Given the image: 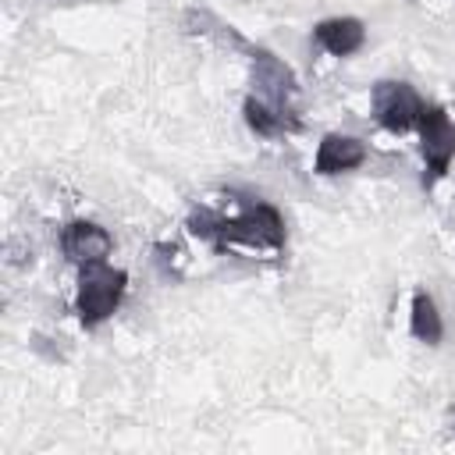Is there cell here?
<instances>
[{"mask_svg":"<svg viewBox=\"0 0 455 455\" xmlns=\"http://www.w3.org/2000/svg\"><path fill=\"white\" fill-rule=\"evenodd\" d=\"M124 295V270L107 263H85L78 274V316L85 327L103 323Z\"/></svg>","mask_w":455,"mask_h":455,"instance_id":"6da1fadb","label":"cell"},{"mask_svg":"<svg viewBox=\"0 0 455 455\" xmlns=\"http://www.w3.org/2000/svg\"><path fill=\"white\" fill-rule=\"evenodd\" d=\"M224 242H245V245H267V249H277L284 245V224L277 217L274 206H252L245 210L242 217H231V220H217V238L213 245L220 249Z\"/></svg>","mask_w":455,"mask_h":455,"instance_id":"7a4b0ae2","label":"cell"},{"mask_svg":"<svg viewBox=\"0 0 455 455\" xmlns=\"http://www.w3.org/2000/svg\"><path fill=\"white\" fill-rule=\"evenodd\" d=\"M419 142H423V160L430 171V181L448 174V164L455 156V124L441 107H423L419 114Z\"/></svg>","mask_w":455,"mask_h":455,"instance_id":"3957f363","label":"cell"},{"mask_svg":"<svg viewBox=\"0 0 455 455\" xmlns=\"http://www.w3.org/2000/svg\"><path fill=\"white\" fill-rule=\"evenodd\" d=\"M373 114L387 132H409L419 124L423 103L405 82H377L373 85Z\"/></svg>","mask_w":455,"mask_h":455,"instance_id":"277c9868","label":"cell"},{"mask_svg":"<svg viewBox=\"0 0 455 455\" xmlns=\"http://www.w3.org/2000/svg\"><path fill=\"white\" fill-rule=\"evenodd\" d=\"M110 245H114V238H110L100 224H92V220H71V224L64 228V235H60L64 256H68L71 263H78V267H85V263H103L107 252H110Z\"/></svg>","mask_w":455,"mask_h":455,"instance_id":"5b68a950","label":"cell"},{"mask_svg":"<svg viewBox=\"0 0 455 455\" xmlns=\"http://www.w3.org/2000/svg\"><path fill=\"white\" fill-rule=\"evenodd\" d=\"M366 160V146L352 135H327L316 149V174H341Z\"/></svg>","mask_w":455,"mask_h":455,"instance_id":"8992f818","label":"cell"},{"mask_svg":"<svg viewBox=\"0 0 455 455\" xmlns=\"http://www.w3.org/2000/svg\"><path fill=\"white\" fill-rule=\"evenodd\" d=\"M313 36H316V43H320L327 53L348 57V53H355V50L363 46L366 28H363V21H355V18H331V21H320Z\"/></svg>","mask_w":455,"mask_h":455,"instance_id":"52a82bcc","label":"cell"},{"mask_svg":"<svg viewBox=\"0 0 455 455\" xmlns=\"http://www.w3.org/2000/svg\"><path fill=\"white\" fill-rule=\"evenodd\" d=\"M252 82L259 85V92L284 114V103H288V96H291V71L281 64V60H274L270 53H256V71H252Z\"/></svg>","mask_w":455,"mask_h":455,"instance_id":"ba28073f","label":"cell"},{"mask_svg":"<svg viewBox=\"0 0 455 455\" xmlns=\"http://www.w3.org/2000/svg\"><path fill=\"white\" fill-rule=\"evenodd\" d=\"M412 334L427 345H437L441 341V316H437V306L430 295H416L412 299Z\"/></svg>","mask_w":455,"mask_h":455,"instance_id":"9c48e42d","label":"cell"},{"mask_svg":"<svg viewBox=\"0 0 455 455\" xmlns=\"http://www.w3.org/2000/svg\"><path fill=\"white\" fill-rule=\"evenodd\" d=\"M245 121H249V128L259 132V135H277L281 128H288V124H284V114H281L277 107L263 103V100H245Z\"/></svg>","mask_w":455,"mask_h":455,"instance_id":"30bf717a","label":"cell"}]
</instances>
